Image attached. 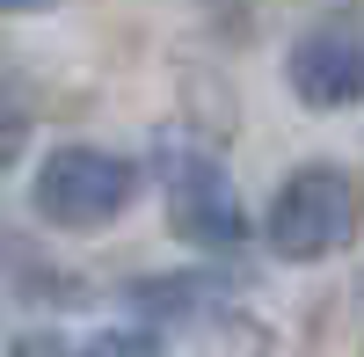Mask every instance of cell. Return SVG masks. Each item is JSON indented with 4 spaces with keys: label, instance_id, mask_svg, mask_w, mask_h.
<instances>
[{
    "label": "cell",
    "instance_id": "obj_3",
    "mask_svg": "<svg viewBox=\"0 0 364 357\" xmlns=\"http://www.w3.org/2000/svg\"><path fill=\"white\" fill-rule=\"evenodd\" d=\"M161 190H168L175 241H190L197 255H240V241H248V212H240L233 175L211 154H168L161 161Z\"/></svg>",
    "mask_w": 364,
    "mask_h": 357
},
{
    "label": "cell",
    "instance_id": "obj_2",
    "mask_svg": "<svg viewBox=\"0 0 364 357\" xmlns=\"http://www.w3.org/2000/svg\"><path fill=\"white\" fill-rule=\"evenodd\" d=\"M132 197H139V168L124 154H109V146H51L37 183H29L37 219L58 226V233H95Z\"/></svg>",
    "mask_w": 364,
    "mask_h": 357
},
{
    "label": "cell",
    "instance_id": "obj_4",
    "mask_svg": "<svg viewBox=\"0 0 364 357\" xmlns=\"http://www.w3.org/2000/svg\"><path fill=\"white\" fill-rule=\"evenodd\" d=\"M284 80L306 110H350L364 95V37L350 22H314L284 51Z\"/></svg>",
    "mask_w": 364,
    "mask_h": 357
},
{
    "label": "cell",
    "instance_id": "obj_8",
    "mask_svg": "<svg viewBox=\"0 0 364 357\" xmlns=\"http://www.w3.org/2000/svg\"><path fill=\"white\" fill-rule=\"evenodd\" d=\"M44 8H58V0H0V15H44Z\"/></svg>",
    "mask_w": 364,
    "mask_h": 357
},
{
    "label": "cell",
    "instance_id": "obj_6",
    "mask_svg": "<svg viewBox=\"0 0 364 357\" xmlns=\"http://www.w3.org/2000/svg\"><path fill=\"white\" fill-rule=\"evenodd\" d=\"M22 139H29V117H22V102H15V95H0V168H8V161L22 154Z\"/></svg>",
    "mask_w": 364,
    "mask_h": 357
},
{
    "label": "cell",
    "instance_id": "obj_1",
    "mask_svg": "<svg viewBox=\"0 0 364 357\" xmlns=\"http://www.w3.org/2000/svg\"><path fill=\"white\" fill-rule=\"evenodd\" d=\"M350 233H357V190L328 161L291 168L277 183V197H269V212H262V241L277 262H328Z\"/></svg>",
    "mask_w": 364,
    "mask_h": 357
},
{
    "label": "cell",
    "instance_id": "obj_5",
    "mask_svg": "<svg viewBox=\"0 0 364 357\" xmlns=\"http://www.w3.org/2000/svg\"><path fill=\"white\" fill-rule=\"evenodd\" d=\"M80 357H161V343H154V336H139V329H102Z\"/></svg>",
    "mask_w": 364,
    "mask_h": 357
},
{
    "label": "cell",
    "instance_id": "obj_7",
    "mask_svg": "<svg viewBox=\"0 0 364 357\" xmlns=\"http://www.w3.org/2000/svg\"><path fill=\"white\" fill-rule=\"evenodd\" d=\"M8 357H66V343L58 336H22V343H8Z\"/></svg>",
    "mask_w": 364,
    "mask_h": 357
}]
</instances>
